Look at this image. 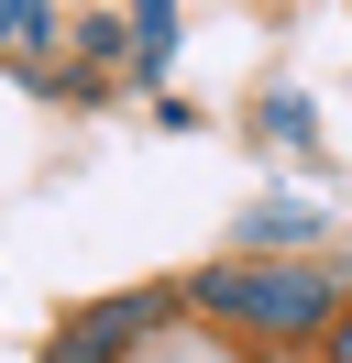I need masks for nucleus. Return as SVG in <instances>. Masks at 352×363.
<instances>
[{
	"mask_svg": "<svg viewBox=\"0 0 352 363\" xmlns=\"http://www.w3.org/2000/svg\"><path fill=\"white\" fill-rule=\"evenodd\" d=\"M187 297L242 341H308V330L341 319V275L330 264H209Z\"/></svg>",
	"mask_w": 352,
	"mask_h": 363,
	"instance_id": "obj_1",
	"label": "nucleus"
},
{
	"mask_svg": "<svg viewBox=\"0 0 352 363\" xmlns=\"http://www.w3.org/2000/svg\"><path fill=\"white\" fill-rule=\"evenodd\" d=\"M154 319H165V297H110V308H77L55 341H44V363H121Z\"/></svg>",
	"mask_w": 352,
	"mask_h": 363,
	"instance_id": "obj_2",
	"label": "nucleus"
},
{
	"mask_svg": "<svg viewBox=\"0 0 352 363\" xmlns=\"http://www.w3.org/2000/svg\"><path fill=\"white\" fill-rule=\"evenodd\" d=\"M0 33H11V45H33V33H44V0H0Z\"/></svg>",
	"mask_w": 352,
	"mask_h": 363,
	"instance_id": "obj_3",
	"label": "nucleus"
},
{
	"mask_svg": "<svg viewBox=\"0 0 352 363\" xmlns=\"http://www.w3.org/2000/svg\"><path fill=\"white\" fill-rule=\"evenodd\" d=\"M319 341H330V363H352V319H330V330H319Z\"/></svg>",
	"mask_w": 352,
	"mask_h": 363,
	"instance_id": "obj_4",
	"label": "nucleus"
}]
</instances>
